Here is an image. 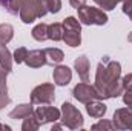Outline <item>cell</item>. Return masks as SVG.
<instances>
[{
    "label": "cell",
    "instance_id": "obj_1",
    "mask_svg": "<svg viewBox=\"0 0 132 131\" xmlns=\"http://www.w3.org/2000/svg\"><path fill=\"white\" fill-rule=\"evenodd\" d=\"M121 65L114 60H108V63L100 62L95 72V90L100 96V100L103 99L118 97L123 94V83H121Z\"/></svg>",
    "mask_w": 132,
    "mask_h": 131
},
{
    "label": "cell",
    "instance_id": "obj_18",
    "mask_svg": "<svg viewBox=\"0 0 132 131\" xmlns=\"http://www.w3.org/2000/svg\"><path fill=\"white\" fill-rule=\"evenodd\" d=\"M14 37V28L9 23H2L0 25V45H6L12 40Z\"/></svg>",
    "mask_w": 132,
    "mask_h": 131
},
{
    "label": "cell",
    "instance_id": "obj_24",
    "mask_svg": "<svg viewBox=\"0 0 132 131\" xmlns=\"http://www.w3.org/2000/svg\"><path fill=\"white\" fill-rule=\"evenodd\" d=\"M45 3H46L48 12L57 14V12L62 9V0H45Z\"/></svg>",
    "mask_w": 132,
    "mask_h": 131
},
{
    "label": "cell",
    "instance_id": "obj_30",
    "mask_svg": "<svg viewBox=\"0 0 132 131\" xmlns=\"http://www.w3.org/2000/svg\"><path fill=\"white\" fill-rule=\"evenodd\" d=\"M121 3H123V12L128 14L132 9V0H121Z\"/></svg>",
    "mask_w": 132,
    "mask_h": 131
},
{
    "label": "cell",
    "instance_id": "obj_2",
    "mask_svg": "<svg viewBox=\"0 0 132 131\" xmlns=\"http://www.w3.org/2000/svg\"><path fill=\"white\" fill-rule=\"evenodd\" d=\"M78 20L80 23L83 25H98V26H103L108 23V14L103 11V9H98V8H94V6H89V5H81L78 9Z\"/></svg>",
    "mask_w": 132,
    "mask_h": 131
},
{
    "label": "cell",
    "instance_id": "obj_12",
    "mask_svg": "<svg viewBox=\"0 0 132 131\" xmlns=\"http://www.w3.org/2000/svg\"><path fill=\"white\" fill-rule=\"evenodd\" d=\"M89 59L86 56H80L78 59H75L74 68L78 74V77L81 79V82H89Z\"/></svg>",
    "mask_w": 132,
    "mask_h": 131
},
{
    "label": "cell",
    "instance_id": "obj_20",
    "mask_svg": "<svg viewBox=\"0 0 132 131\" xmlns=\"http://www.w3.org/2000/svg\"><path fill=\"white\" fill-rule=\"evenodd\" d=\"M38 128H40V122L35 117V114H31V116L23 119V123H22V130L23 131H37Z\"/></svg>",
    "mask_w": 132,
    "mask_h": 131
},
{
    "label": "cell",
    "instance_id": "obj_32",
    "mask_svg": "<svg viewBox=\"0 0 132 131\" xmlns=\"http://www.w3.org/2000/svg\"><path fill=\"white\" fill-rule=\"evenodd\" d=\"M0 130H5V131H11V127L5 125V123H0Z\"/></svg>",
    "mask_w": 132,
    "mask_h": 131
},
{
    "label": "cell",
    "instance_id": "obj_6",
    "mask_svg": "<svg viewBox=\"0 0 132 131\" xmlns=\"http://www.w3.org/2000/svg\"><path fill=\"white\" fill-rule=\"evenodd\" d=\"M72 94H74V97L77 99L78 102H81L85 105L88 102H91V100H100V96H98V93H97V90H95V86L94 85H89L88 82L77 83L74 86Z\"/></svg>",
    "mask_w": 132,
    "mask_h": 131
},
{
    "label": "cell",
    "instance_id": "obj_31",
    "mask_svg": "<svg viewBox=\"0 0 132 131\" xmlns=\"http://www.w3.org/2000/svg\"><path fill=\"white\" fill-rule=\"evenodd\" d=\"M85 2H86V0H69L71 6H72V8H75V9H78L81 5H85Z\"/></svg>",
    "mask_w": 132,
    "mask_h": 131
},
{
    "label": "cell",
    "instance_id": "obj_35",
    "mask_svg": "<svg viewBox=\"0 0 132 131\" xmlns=\"http://www.w3.org/2000/svg\"><path fill=\"white\" fill-rule=\"evenodd\" d=\"M128 16H129V19H131V20H132V9H131V11H129V12H128Z\"/></svg>",
    "mask_w": 132,
    "mask_h": 131
},
{
    "label": "cell",
    "instance_id": "obj_11",
    "mask_svg": "<svg viewBox=\"0 0 132 131\" xmlns=\"http://www.w3.org/2000/svg\"><path fill=\"white\" fill-rule=\"evenodd\" d=\"M25 63L29 68H42L46 65V56H45V49H34L28 53V57L25 60Z\"/></svg>",
    "mask_w": 132,
    "mask_h": 131
},
{
    "label": "cell",
    "instance_id": "obj_28",
    "mask_svg": "<svg viewBox=\"0 0 132 131\" xmlns=\"http://www.w3.org/2000/svg\"><path fill=\"white\" fill-rule=\"evenodd\" d=\"M9 102H11V99L8 96V93H0V110H3Z\"/></svg>",
    "mask_w": 132,
    "mask_h": 131
},
{
    "label": "cell",
    "instance_id": "obj_27",
    "mask_svg": "<svg viewBox=\"0 0 132 131\" xmlns=\"http://www.w3.org/2000/svg\"><path fill=\"white\" fill-rule=\"evenodd\" d=\"M121 83H123V90L125 91H132V72L126 74L121 79Z\"/></svg>",
    "mask_w": 132,
    "mask_h": 131
},
{
    "label": "cell",
    "instance_id": "obj_13",
    "mask_svg": "<svg viewBox=\"0 0 132 131\" xmlns=\"http://www.w3.org/2000/svg\"><path fill=\"white\" fill-rule=\"evenodd\" d=\"M86 111H88V114H89L91 117H94V119H101V117L106 114L108 106H106L103 102H100V100H91V102L86 103Z\"/></svg>",
    "mask_w": 132,
    "mask_h": 131
},
{
    "label": "cell",
    "instance_id": "obj_33",
    "mask_svg": "<svg viewBox=\"0 0 132 131\" xmlns=\"http://www.w3.org/2000/svg\"><path fill=\"white\" fill-rule=\"evenodd\" d=\"M60 128H62V125H54V127H52V131L54 130H60Z\"/></svg>",
    "mask_w": 132,
    "mask_h": 131
},
{
    "label": "cell",
    "instance_id": "obj_16",
    "mask_svg": "<svg viewBox=\"0 0 132 131\" xmlns=\"http://www.w3.org/2000/svg\"><path fill=\"white\" fill-rule=\"evenodd\" d=\"M12 62H14V59H12L9 49L5 45H0V66L5 68L8 72H11L12 71Z\"/></svg>",
    "mask_w": 132,
    "mask_h": 131
},
{
    "label": "cell",
    "instance_id": "obj_29",
    "mask_svg": "<svg viewBox=\"0 0 132 131\" xmlns=\"http://www.w3.org/2000/svg\"><path fill=\"white\" fill-rule=\"evenodd\" d=\"M123 102H125V105L132 106V91H125V94H123Z\"/></svg>",
    "mask_w": 132,
    "mask_h": 131
},
{
    "label": "cell",
    "instance_id": "obj_34",
    "mask_svg": "<svg viewBox=\"0 0 132 131\" xmlns=\"http://www.w3.org/2000/svg\"><path fill=\"white\" fill-rule=\"evenodd\" d=\"M128 40H129V42H132V33L129 34V35H128Z\"/></svg>",
    "mask_w": 132,
    "mask_h": 131
},
{
    "label": "cell",
    "instance_id": "obj_10",
    "mask_svg": "<svg viewBox=\"0 0 132 131\" xmlns=\"http://www.w3.org/2000/svg\"><path fill=\"white\" fill-rule=\"evenodd\" d=\"M52 79H54L55 85L66 86L71 82V79H72V71L66 65H57L54 68V71H52Z\"/></svg>",
    "mask_w": 132,
    "mask_h": 131
},
{
    "label": "cell",
    "instance_id": "obj_14",
    "mask_svg": "<svg viewBox=\"0 0 132 131\" xmlns=\"http://www.w3.org/2000/svg\"><path fill=\"white\" fill-rule=\"evenodd\" d=\"M34 114V108L32 103H22V105H17L11 113H9V119L12 120H17V119H25L28 116Z\"/></svg>",
    "mask_w": 132,
    "mask_h": 131
},
{
    "label": "cell",
    "instance_id": "obj_9",
    "mask_svg": "<svg viewBox=\"0 0 132 131\" xmlns=\"http://www.w3.org/2000/svg\"><path fill=\"white\" fill-rule=\"evenodd\" d=\"M19 16L23 23H32L35 19H38L37 14V0H22Z\"/></svg>",
    "mask_w": 132,
    "mask_h": 131
},
{
    "label": "cell",
    "instance_id": "obj_22",
    "mask_svg": "<svg viewBox=\"0 0 132 131\" xmlns=\"http://www.w3.org/2000/svg\"><path fill=\"white\" fill-rule=\"evenodd\" d=\"M94 2L98 5L103 11H112V9H115V6L121 0H94Z\"/></svg>",
    "mask_w": 132,
    "mask_h": 131
},
{
    "label": "cell",
    "instance_id": "obj_4",
    "mask_svg": "<svg viewBox=\"0 0 132 131\" xmlns=\"http://www.w3.org/2000/svg\"><path fill=\"white\" fill-rule=\"evenodd\" d=\"M60 120L69 130H81L83 123H85V119H83L81 113L69 102H65L62 105V117H60Z\"/></svg>",
    "mask_w": 132,
    "mask_h": 131
},
{
    "label": "cell",
    "instance_id": "obj_21",
    "mask_svg": "<svg viewBox=\"0 0 132 131\" xmlns=\"http://www.w3.org/2000/svg\"><path fill=\"white\" fill-rule=\"evenodd\" d=\"M20 3H22V0H0V6L2 8H5L8 12H11V14H19V11H20Z\"/></svg>",
    "mask_w": 132,
    "mask_h": 131
},
{
    "label": "cell",
    "instance_id": "obj_23",
    "mask_svg": "<svg viewBox=\"0 0 132 131\" xmlns=\"http://www.w3.org/2000/svg\"><path fill=\"white\" fill-rule=\"evenodd\" d=\"M28 53H29V51H28L25 46L17 48L15 53H14V56H12L14 62H15V63H25V60H26V57H28Z\"/></svg>",
    "mask_w": 132,
    "mask_h": 131
},
{
    "label": "cell",
    "instance_id": "obj_25",
    "mask_svg": "<svg viewBox=\"0 0 132 131\" xmlns=\"http://www.w3.org/2000/svg\"><path fill=\"white\" fill-rule=\"evenodd\" d=\"M92 130H108V131H111V130H115V127H114V123L112 122H109V120H100V122H97L95 125H92L91 127Z\"/></svg>",
    "mask_w": 132,
    "mask_h": 131
},
{
    "label": "cell",
    "instance_id": "obj_7",
    "mask_svg": "<svg viewBox=\"0 0 132 131\" xmlns=\"http://www.w3.org/2000/svg\"><path fill=\"white\" fill-rule=\"evenodd\" d=\"M112 123L115 130H132V106L115 110L112 116Z\"/></svg>",
    "mask_w": 132,
    "mask_h": 131
},
{
    "label": "cell",
    "instance_id": "obj_15",
    "mask_svg": "<svg viewBox=\"0 0 132 131\" xmlns=\"http://www.w3.org/2000/svg\"><path fill=\"white\" fill-rule=\"evenodd\" d=\"M45 56H46V63L48 65H60L65 59L63 51L59 49V48H46Z\"/></svg>",
    "mask_w": 132,
    "mask_h": 131
},
{
    "label": "cell",
    "instance_id": "obj_8",
    "mask_svg": "<svg viewBox=\"0 0 132 131\" xmlns=\"http://www.w3.org/2000/svg\"><path fill=\"white\" fill-rule=\"evenodd\" d=\"M35 117L38 119L40 125L49 123V122H57L62 117V110L54 108V106H38L37 110H34Z\"/></svg>",
    "mask_w": 132,
    "mask_h": 131
},
{
    "label": "cell",
    "instance_id": "obj_26",
    "mask_svg": "<svg viewBox=\"0 0 132 131\" xmlns=\"http://www.w3.org/2000/svg\"><path fill=\"white\" fill-rule=\"evenodd\" d=\"M8 71L5 68L0 66V93H8V86H6V77H8Z\"/></svg>",
    "mask_w": 132,
    "mask_h": 131
},
{
    "label": "cell",
    "instance_id": "obj_3",
    "mask_svg": "<svg viewBox=\"0 0 132 131\" xmlns=\"http://www.w3.org/2000/svg\"><path fill=\"white\" fill-rule=\"evenodd\" d=\"M65 34H63V42L71 48H77L81 43V23L78 19L69 16L63 20Z\"/></svg>",
    "mask_w": 132,
    "mask_h": 131
},
{
    "label": "cell",
    "instance_id": "obj_5",
    "mask_svg": "<svg viewBox=\"0 0 132 131\" xmlns=\"http://www.w3.org/2000/svg\"><path fill=\"white\" fill-rule=\"evenodd\" d=\"M55 100V88L52 83H42L31 91V103L42 105V103H52Z\"/></svg>",
    "mask_w": 132,
    "mask_h": 131
},
{
    "label": "cell",
    "instance_id": "obj_19",
    "mask_svg": "<svg viewBox=\"0 0 132 131\" xmlns=\"http://www.w3.org/2000/svg\"><path fill=\"white\" fill-rule=\"evenodd\" d=\"M48 28H49V25H46V23H38V25H35L32 28V37L37 40V42H45L46 39H49V35H48Z\"/></svg>",
    "mask_w": 132,
    "mask_h": 131
},
{
    "label": "cell",
    "instance_id": "obj_17",
    "mask_svg": "<svg viewBox=\"0 0 132 131\" xmlns=\"http://www.w3.org/2000/svg\"><path fill=\"white\" fill-rule=\"evenodd\" d=\"M63 34H65V26L63 23H51L48 28V35L51 40L54 42H60L63 40Z\"/></svg>",
    "mask_w": 132,
    "mask_h": 131
}]
</instances>
